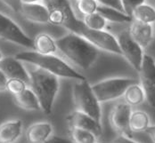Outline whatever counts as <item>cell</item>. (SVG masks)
I'll use <instances>...</instances> for the list:
<instances>
[{"mask_svg": "<svg viewBox=\"0 0 155 143\" xmlns=\"http://www.w3.org/2000/svg\"><path fill=\"white\" fill-rule=\"evenodd\" d=\"M58 50L78 68L87 70L99 58V50L82 36L74 32L56 39Z\"/></svg>", "mask_w": 155, "mask_h": 143, "instance_id": "obj_1", "label": "cell"}, {"mask_svg": "<svg viewBox=\"0 0 155 143\" xmlns=\"http://www.w3.org/2000/svg\"><path fill=\"white\" fill-rule=\"evenodd\" d=\"M30 76V85L38 99L41 110L49 115L60 88L59 78L38 67L29 64L27 68Z\"/></svg>", "mask_w": 155, "mask_h": 143, "instance_id": "obj_2", "label": "cell"}, {"mask_svg": "<svg viewBox=\"0 0 155 143\" xmlns=\"http://www.w3.org/2000/svg\"><path fill=\"white\" fill-rule=\"evenodd\" d=\"M15 57L21 62L38 67L58 78L76 81L86 79L83 75L73 68L68 62L54 54H41L35 51H25L18 52Z\"/></svg>", "mask_w": 155, "mask_h": 143, "instance_id": "obj_3", "label": "cell"}, {"mask_svg": "<svg viewBox=\"0 0 155 143\" xmlns=\"http://www.w3.org/2000/svg\"><path fill=\"white\" fill-rule=\"evenodd\" d=\"M48 8L49 23L78 34L84 23L78 20L69 0H43Z\"/></svg>", "mask_w": 155, "mask_h": 143, "instance_id": "obj_4", "label": "cell"}, {"mask_svg": "<svg viewBox=\"0 0 155 143\" xmlns=\"http://www.w3.org/2000/svg\"><path fill=\"white\" fill-rule=\"evenodd\" d=\"M72 95L76 110L83 112L93 117L97 122L101 123V105L87 80L77 81L73 86Z\"/></svg>", "mask_w": 155, "mask_h": 143, "instance_id": "obj_5", "label": "cell"}, {"mask_svg": "<svg viewBox=\"0 0 155 143\" xmlns=\"http://www.w3.org/2000/svg\"><path fill=\"white\" fill-rule=\"evenodd\" d=\"M135 83L137 81L130 78H112L91 84V87L98 101L103 103L122 97L126 89Z\"/></svg>", "mask_w": 155, "mask_h": 143, "instance_id": "obj_6", "label": "cell"}, {"mask_svg": "<svg viewBox=\"0 0 155 143\" xmlns=\"http://www.w3.org/2000/svg\"><path fill=\"white\" fill-rule=\"evenodd\" d=\"M0 39L22 47L33 49V39L9 16L0 12Z\"/></svg>", "mask_w": 155, "mask_h": 143, "instance_id": "obj_7", "label": "cell"}, {"mask_svg": "<svg viewBox=\"0 0 155 143\" xmlns=\"http://www.w3.org/2000/svg\"><path fill=\"white\" fill-rule=\"evenodd\" d=\"M78 35L82 36L88 42L99 51H104L110 53L121 55L120 48L119 46L117 37L106 30H94L87 29L85 25L80 29Z\"/></svg>", "mask_w": 155, "mask_h": 143, "instance_id": "obj_8", "label": "cell"}, {"mask_svg": "<svg viewBox=\"0 0 155 143\" xmlns=\"http://www.w3.org/2000/svg\"><path fill=\"white\" fill-rule=\"evenodd\" d=\"M120 48L121 55L137 71H138L143 59V49L131 37L128 29L120 31L116 37Z\"/></svg>", "mask_w": 155, "mask_h": 143, "instance_id": "obj_9", "label": "cell"}, {"mask_svg": "<svg viewBox=\"0 0 155 143\" xmlns=\"http://www.w3.org/2000/svg\"><path fill=\"white\" fill-rule=\"evenodd\" d=\"M140 85L143 88L148 104L155 107V61L148 54L143 55L139 70Z\"/></svg>", "mask_w": 155, "mask_h": 143, "instance_id": "obj_10", "label": "cell"}, {"mask_svg": "<svg viewBox=\"0 0 155 143\" xmlns=\"http://www.w3.org/2000/svg\"><path fill=\"white\" fill-rule=\"evenodd\" d=\"M131 112V106L126 102L115 104L109 115V122L111 128L120 134L127 135L130 132L129 118Z\"/></svg>", "mask_w": 155, "mask_h": 143, "instance_id": "obj_11", "label": "cell"}, {"mask_svg": "<svg viewBox=\"0 0 155 143\" xmlns=\"http://www.w3.org/2000/svg\"><path fill=\"white\" fill-rule=\"evenodd\" d=\"M69 127H75L89 131L97 137H100L103 132L101 123L94 120L90 116L83 112L75 110L68 115L66 117Z\"/></svg>", "mask_w": 155, "mask_h": 143, "instance_id": "obj_12", "label": "cell"}, {"mask_svg": "<svg viewBox=\"0 0 155 143\" xmlns=\"http://www.w3.org/2000/svg\"><path fill=\"white\" fill-rule=\"evenodd\" d=\"M0 70L8 78H20L30 84V76L27 68L15 57H3L0 60Z\"/></svg>", "mask_w": 155, "mask_h": 143, "instance_id": "obj_13", "label": "cell"}, {"mask_svg": "<svg viewBox=\"0 0 155 143\" xmlns=\"http://www.w3.org/2000/svg\"><path fill=\"white\" fill-rule=\"evenodd\" d=\"M128 28L131 37L143 49L148 47L153 40L154 33L152 24L143 23L136 20H132Z\"/></svg>", "mask_w": 155, "mask_h": 143, "instance_id": "obj_14", "label": "cell"}, {"mask_svg": "<svg viewBox=\"0 0 155 143\" xmlns=\"http://www.w3.org/2000/svg\"><path fill=\"white\" fill-rule=\"evenodd\" d=\"M20 14L26 20L34 23L47 24L49 23V12L45 3L22 4Z\"/></svg>", "mask_w": 155, "mask_h": 143, "instance_id": "obj_15", "label": "cell"}, {"mask_svg": "<svg viewBox=\"0 0 155 143\" xmlns=\"http://www.w3.org/2000/svg\"><path fill=\"white\" fill-rule=\"evenodd\" d=\"M54 127L49 122H38L32 124L26 130L25 138L28 143H46L51 138Z\"/></svg>", "mask_w": 155, "mask_h": 143, "instance_id": "obj_16", "label": "cell"}, {"mask_svg": "<svg viewBox=\"0 0 155 143\" xmlns=\"http://www.w3.org/2000/svg\"><path fill=\"white\" fill-rule=\"evenodd\" d=\"M23 123L21 119L8 120L0 125V143H15L22 134Z\"/></svg>", "mask_w": 155, "mask_h": 143, "instance_id": "obj_17", "label": "cell"}, {"mask_svg": "<svg viewBox=\"0 0 155 143\" xmlns=\"http://www.w3.org/2000/svg\"><path fill=\"white\" fill-rule=\"evenodd\" d=\"M14 101L19 108L27 111L41 110L38 97L32 89L29 87H27L21 94L14 96Z\"/></svg>", "mask_w": 155, "mask_h": 143, "instance_id": "obj_18", "label": "cell"}, {"mask_svg": "<svg viewBox=\"0 0 155 143\" xmlns=\"http://www.w3.org/2000/svg\"><path fill=\"white\" fill-rule=\"evenodd\" d=\"M33 49L41 54H54L58 50L56 40L48 33L41 32L33 39Z\"/></svg>", "mask_w": 155, "mask_h": 143, "instance_id": "obj_19", "label": "cell"}, {"mask_svg": "<svg viewBox=\"0 0 155 143\" xmlns=\"http://www.w3.org/2000/svg\"><path fill=\"white\" fill-rule=\"evenodd\" d=\"M150 126V116L145 111L131 112L129 118V130L131 132H143Z\"/></svg>", "mask_w": 155, "mask_h": 143, "instance_id": "obj_20", "label": "cell"}, {"mask_svg": "<svg viewBox=\"0 0 155 143\" xmlns=\"http://www.w3.org/2000/svg\"><path fill=\"white\" fill-rule=\"evenodd\" d=\"M125 102L131 107L141 105L145 100V94L139 84L135 83L130 84L125 91L124 94Z\"/></svg>", "mask_w": 155, "mask_h": 143, "instance_id": "obj_21", "label": "cell"}, {"mask_svg": "<svg viewBox=\"0 0 155 143\" xmlns=\"http://www.w3.org/2000/svg\"><path fill=\"white\" fill-rule=\"evenodd\" d=\"M131 17L141 22L153 24L155 22V9L152 5L143 3L134 9Z\"/></svg>", "mask_w": 155, "mask_h": 143, "instance_id": "obj_22", "label": "cell"}, {"mask_svg": "<svg viewBox=\"0 0 155 143\" xmlns=\"http://www.w3.org/2000/svg\"><path fill=\"white\" fill-rule=\"evenodd\" d=\"M97 13L102 14L108 21L116 22V23H127V22H131L133 20L131 16L125 13L100 5L98 6Z\"/></svg>", "mask_w": 155, "mask_h": 143, "instance_id": "obj_23", "label": "cell"}, {"mask_svg": "<svg viewBox=\"0 0 155 143\" xmlns=\"http://www.w3.org/2000/svg\"><path fill=\"white\" fill-rule=\"evenodd\" d=\"M69 133L72 143H96L97 141V136L87 130L69 127Z\"/></svg>", "mask_w": 155, "mask_h": 143, "instance_id": "obj_24", "label": "cell"}, {"mask_svg": "<svg viewBox=\"0 0 155 143\" xmlns=\"http://www.w3.org/2000/svg\"><path fill=\"white\" fill-rule=\"evenodd\" d=\"M82 21L87 29L94 30H104L108 24V21L97 12L92 14L83 16Z\"/></svg>", "mask_w": 155, "mask_h": 143, "instance_id": "obj_25", "label": "cell"}, {"mask_svg": "<svg viewBox=\"0 0 155 143\" xmlns=\"http://www.w3.org/2000/svg\"><path fill=\"white\" fill-rule=\"evenodd\" d=\"M78 11L83 16L97 12L99 4L95 0H76Z\"/></svg>", "mask_w": 155, "mask_h": 143, "instance_id": "obj_26", "label": "cell"}, {"mask_svg": "<svg viewBox=\"0 0 155 143\" xmlns=\"http://www.w3.org/2000/svg\"><path fill=\"white\" fill-rule=\"evenodd\" d=\"M28 83L20 78H8L6 83V91L13 96L23 92L28 87Z\"/></svg>", "mask_w": 155, "mask_h": 143, "instance_id": "obj_27", "label": "cell"}, {"mask_svg": "<svg viewBox=\"0 0 155 143\" xmlns=\"http://www.w3.org/2000/svg\"><path fill=\"white\" fill-rule=\"evenodd\" d=\"M95 1L100 5H104V6L110 7V8L118 10L120 12L125 13L124 7H123V5H122L121 0H95Z\"/></svg>", "mask_w": 155, "mask_h": 143, "instance_id": "obj_28", "label": "cell"}, {"mask_svg": "<svg viewBox=\"0 0 155 143\" xmlns=\"http://www.w3.org/2000/svg\"><path fill=\"white\" fill-rule=\"evenodd\" d=\"M121 2L124 7L125 13L131 16V14L134 11V9L140 5L143 4L145 0H121Z\"/></svg>", "mask_w": 155, "mask_h": 143, "instance_id": "obj_29", "label": "cell"}, {"mask_svg": "<svg viewBox=\"0 0 155 143\" xmlns=\"http://www.w3.org/2000/svg\"><path fill=\"white\" fill-rule=\"evenodd\" d=\"M7 7H9L12 11L15 13H19L21 12V0H1Z\"/></svg>", "mask_w": 155, "mask_h": 143, "instance_id": "obj_30", "label": "cell"}, {"mask_svg": "<svg viewBox=\"0 0 155 143\" xmlns=\"http://www.w3.org/2000/svg\"><path fill=\"white\" fill-rule=\"evenodd\" d=\"M110 143H138L135 141H133L132 139H130L128 136L124 135V134H120L118 137H116L115 139H113Z\"/></svg>", "mask_w": 155, "mask_h": 143, "instance_id": "obj_31", "label": "cell"}, {"mask_svg": "<svg viewBox=\"0 0 155 143\" xmlns=\"http://www.w3.org/2000/svg\"><path fill=\"white\" fill-rule=\"evenodd\" d=\"M8 78L0 70V92L6 90V83Z\"/></svg>", "mask_w": 155, "mask_h": 143, "instance_id": "obj_32", "label": "cell"}, {"mask_svg": "<svg viewBox=\"0 0 155 143\" xmlns=\"http://www.w3.org/2000/svg\"><path fill=\"white\" fill-rule=\"evenodd\" d=\"M145 132L147 133V135H148L149 138L151 139L152 142L155 143V125H153V126H150L149 127L146 129Z\"/></svg>", "mask_w": 155, "mask_h": 143, "instance_id": "obj_33", "label": "cell"}, {"mask_svg": "<svg viewBox=\"0 0 155 143\" xmlns=\"http://www.w3.org/2000/svg\"><path fill=\"white\" fill-rule=\"evenodd\" d=\"M22 4H31V3H38L42 2L43 0H21Z\"/></svg>", "mask_w": 155, "mask_h": 143, "instance_id": "obj_34", "label": "cell"}, {"mask_svg": "<svg viewBox=\"0 0 155 143\" xmlns=\"http://www.w3.org/2000/svg\"><path fill=\"white\" fill-rule=\"evenodd\" d=\"M3 57H4V56H3V53H2V52H1V51H0V60H1Z\"/></svg>", "mask_w": 155, "mask_h": 143, "instance_id": "obj_35", "label": "cell"}]
</instances>
